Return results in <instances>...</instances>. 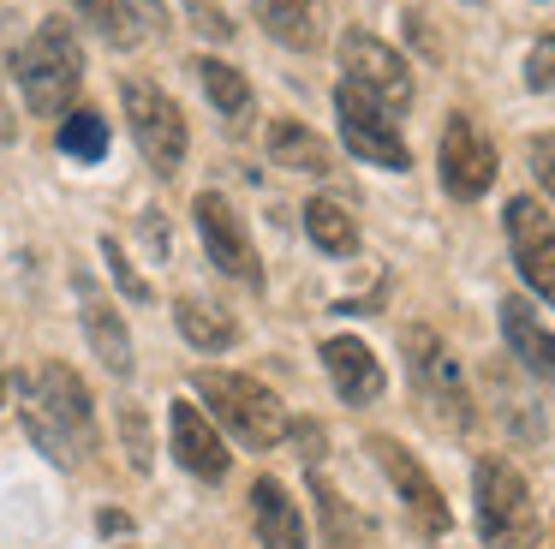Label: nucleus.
<instances>
[{
  "label": "nucleus",
  "instance_id": "1",
  "mask_svg": "<svg viewBox=\"0 0 555 549\" xmlns=\"http://www.w3.org/2000/svg\"><path fill=\"white\" fill-rule=\"evenodd\" d=\"M18 418H25V436L37 442L61 472H73V465L96 448L90 388L78 382L73 365H61V358H42L37 370L18 376Z\"/></svg>",
  "mask_w": 555,
  "mask_h": 549
},
{
  "label": "nucleus",
  "instance_id": "2",
  "mask_svg": "<svg viewBox=\"0 0 555 549\" xmlns=\"http://www.w3.org/2000/svg\"><path fill=\"white\" fill-rule=\"evenodd\" d=\"M13 72H18V90H25L30 114L37 119H66L73 102H78V84H85V48H78L73 24L42 18V30L18 48Z\"/></svg>",
  "mask_w": 555,
  "mask_h": 549
},
{
  "label": "nucleus",
  "instance_id": "3",
  "mask_svg": "<svg viewBox=\"0 0 555 549\" xmlns=\"http://www.w3.org/2000/svg\"><path fill=\"white\" fill-rule=\"evenodd\" d=\"M192 388H197V406H204L216 424H228L233 442H245V448H275V442L287 436V412H281V400L257 376H240V370H197Z\"/></svg>",
  "mask_w": 555,
  "mask_h": 549
},
{
  "label": "nucleus",
  "instance_id": "4",
  "mask_svg": "<svg viewBox=\"0 0 555 549\" xmlns=\"http://www.w3.org/2000/svg\"><path fill=\"white\" fill-rule=\"evenodd\" d=\"M478 537L483 549H538V501L502 454L478 460Z\"/></svg>",
  "mask_w": 555,
  "mask_h": 549
},
{
  "label": "nucleus",
  "instance_id": "5",
  "mask_svg": "<svg viewBox=\"0 0 555 549\" xmlns=\"http://www.w3.org/2000/svg\"><path fill=\"white\" fill-rule=\"evenodd\" d=\"M400 346H406V370H412V382H418L424 406H430L436 418H448L454 430H466L472 424V388H466L460 358L442 346V334L406 329V334H400Z\"/></svg>",
  "mask_w": 555,
  "mask_h": 549
},
{
  "label": "nucleus",
  "instance_id": "6",
  "mask_svg": "<svg viewBox=\"0 0 555 549\" xmlns=\"http://www.w3.org/2000/svg\"><path fill=\"white\" fill-rule=\"evenodd\" d=\"M120 102H126L132 138H138V150L150 155V167H156V174H180V162H185V114L150 78H126Z\"/></svg>",
  "mask_w": 555,
  "mask_h": 549
},
{
  "label": "nucleus",
  "instance_id": "7",
  "mask_svg": "<svg viewBox=\"0 0 555 549\" xmlns=\"http://www.w3.org/2000/svg\"><path fill=\"white\" fill-rule=\"evenodd\" d=\"M335 114H340V138H347V150L359 155V162H376V167H412V150L406 138L395 131V119H388V107L376 102V95H364L352 78L335 84Z\"/></svg>",
  "mask_w": 555,
  "mask_h": 549
},
{
  "label": "nucleus",
  "instance_id": "8",
  "mask_svg": "<svg viewBox=\"0 0 555 549\" xmlns=\"http://www.w3.org/2000/svg\"><path fill=\"white\" fill-rule=\"evenodd\" d=\"M340 72H347L364 95H376L388 114L412 107V72H406V60H400L383 36H371V30H347V36H340Z\"/></svg>",
  "mask_w": 555,
  "mask_h": 549
},
{
  "label": "nucleus",
  "instance_id": "9",
  "mask_svg": "<svg viewBox=\"0 0 555 549\" xmlns=\"http://www.w3.org/2000/svg\"><path fill=\"white\" fill-rule=\"evenodd\" d=\"M371 454H376V465L388 472V484H395V496H400V508H406V520L418 525L424 537H448L454 513H448V501H442V489H436V477L424 472V465L412 460V454L400 448L395 436H371Z\"/></svg>",
  "mask_w": 555,
  "mask_h": 549
},
{
  "label": "nucleus",
  "instance_id": "10",
  "mask_svg": "<svg viewBox=\"0 0 555 549\" xmlns=\"http://www.w3.org/2000/svg\"><path fill=\"white\" fill-rule=\"evenodd\" d=\"M192 215H197V233H204V245H209V263H216L221 274H233V281H245V286H263V263H257V245H251V233H245L240 209H233L228 197H216V191H204Z\"/></svg>",
  "mask_w": 555,
  "mask_h": 549
},
{
  "label": "nucleus",
  "instance_id": "11",
  "mask_svg": "<svg viewBox=\"0 0 555 549\" xmlns=\"http://www.w3.org/2000/svg\"><path fill=\"white\" fill-rule=\"evenodd\" d=\"M436 167H442L448 197L472 203V197H483V191L495 186V143L483 138L466 114H454L442 126V155H436Z\"/></svg>",
  "mask_w": 555,
  "mask_h": 549
},
{
  "label": "nucleus",
  "instance_id": "12",
  "mask_svg": "<svg viewBox=\"0 0 555 549\" xmlns=\"http://www.w3.org/2000/svg\"><path fill=\"white\" fill-rule=\"evenodd\" d=\"M507 245H514L519 274L538 286V298L555 305V221H550V209H543L538 197L507 203Z\"/></svg>",
  "mask_w": 555,
  "mask_h": 549
},
{
  "label": "nucleus",
  "instance_id": "13",
  "mask_svg": "<svg viewBox=\"0 0 555 549\" xmlns=\"http://www.w3.org/2000/svg\"><path fill=\"white\" fill-rule=\"evenodd\" d=\"M173 460L185 465L192 477H204V484H216V477H228V442H221L216 418L204 412L197 400H173Z\"/></svg>",
  "mask_w": 555,
  "mask_h": 549
},
{
  "label": "nucleus",
  "instance_id": "14",
  "mask_svg": "<svg viewBox=\"0 0 555 549\" xmlns=\"http://www.w3.org/2000/svg\"><path fill=\"white\" fill-rule=\"evenodd\" d=\"M323 365H328V382H335V394L347 406H371L376 394H383V365H376V353L364 341H352V334H335V341H323Z\"/></svg>",
  "mask_w": 555,
  "mask_h": 549
},
{
  "label": "nucleus",
  "instance_id": "15",
  "mask_svg": "<svg viewBox=\"0 0 555 549\" xmlns=\"http://www.w3.org/2000/svg\"><path fill=\"white\" fill-rule=\"evenodd\" d=\"M78 317H85V334H90L102 365H108L114 376H132V334H126L120 310H114L90 281H78Z\"/></svg>",
  "mask_w": 555,
  "mask_h": 549
},
{
  "label": "nucleus",
  "instance_id": "16",
  "mask_svg": "<svg viewBox=\"0 0 555 549\" xmlns=\"http://www.w3.org/2000/svg\"><path fill=\"white\" fill-rule=\"evenodd\" d=\"M502 334H507L514 358L531 370V376L555 382V334L538 322V310H531L526 298H502Z\"/></svg>",
  "mask_w": 555,
  "mask_h": 549
},
{
  "label": "nucleus",
  "instance_id": "17",
  "mask_svg": "<svg viewBox=\"0 0 555 549\" xmlns=\"http://www.w3.org/2000/svg\"><path fill=\"white\" fill-rule=\"evenodd\" d=\"M251 520H257V544L263 549H305V520L275 477L251 484Z\"/></svg>",
  "mask_w": 555,
  "mask_h": 549
},
{
  "label": "nucleus",
  "instance_id": "18",
  "mask_svg": "<svg viewBox=\"0 0 555 549\" xmlns=\"http://www.w3.org/2000/svg\"><path fill=\"white\" fill-rule=\"evenodd\" d=\"M269 155H275L281 167H293V174H328V167H335L328 143L317 138L305 119H275V126H269Z\"/></svg>",
  "mask_w": 555,
  "mask_h": 549
},
{
  "label": "nucleus",
  "instance_id": "19",
  "mask_svg": "<svg viewBox=\"0 0 555 549\" xmlns=\"http://www.w3.org/2000/svg\"><path fill=\"white\" fill-rule=\"evenodd\" d=\"M197 78H204V90H209V102L221 107V119H228L233 131H245L251 126V84H245V72H233L228 60H197Z\"/></svg>",
  "mask_w": 555,
  "mask_h": 549
},
{
  "label": "nucleus",
  "instance_id": "20",
  "mask_svg": "<svg viewBox=\"0 0 555 549\" xmlns=\"http://www.w3.org/2000/svg\"><path fill=\"white\" fill-rule=\"evenodd\" d=\"M311 489H317V513H323V544L328 549H364L371 544V520H364L359 508H347L323 472L311 477Z\"/></svg>",
  "mask_w": 555,
  "mask_h": 549
},
{
  "label": "nucleus",
  "instance_id": "21",
  "mask_svg": "<svg viewBox=\"0 0 555 549\" xmlns=\"http://www.w3.org/2000/svg\"><path fill=\"white\" fill-rule=\"evenodd\" d=\"M305 233H311L317 251H328V257H352V251H359V221H352L347 203H335V197L305 203Z\"/></svg>",
  "mask_w": 555,
  "mask_h": 549
},
{
  "label": "nucleus",
  "instance_id": "22",
  "mask_svg": "<svg viewBox=\"0 0 555 549\" xmlns=\"http://www.w3.org/2000/svg\"><path fill=\"white\" fill-rule=\"evenodd\" d=\"M173 322H180V334L197 346V353H221V346H233V317L221 305H209V298H180L173 305Z\"/></svg>",
  "mask_w": 555,
  "mask_h": 549
},
{
  "label": "nucleus",
  "instance_id": "23",
  "mask_svg": "<svg viewBox=\"0 0 555 549\" xmlns=\"http://www.w3.org/2000/svg\"><path fill=\"white\" fill-rule=\"evenodd\" d=\"M73 12L102 36L108 48H132L138 42V12L126 0H73Z\"/></svg>",
  "mask_w": 555,
  "mask_h": 549
},
{
  "label": "nucleus",
  "instance_id": "24",
  "mask_svg": "<svg viewBox=\"0 0 555 549\" xmlns=\"http://www.w3.org/2000/svg\"><path fill=\"white\" fill-rule=\"evenodd\" d=\"M61 150L73 155V162H102V155H108V119H102L96 107H73V114L61 119Z\"/></svg>",
  "mask_w": 555,
  "mask_h": 549
},
{
  "label": "nucleus",
  "instance_id": "25",
  "mask_svg": "<svg viewBox=\"0 0 555 549\" xmlns=\"http://www.w3.org/2000/svg\"><path fill=\"white\" fill-rule=\"evenodd\" d=\"M120 442H126V460L138 465V472H150V460H156V442H150V418H144V406H132L126 400L120 412Z\"/></svg>",
  "mask_w": 555,
  "mask_h": 549
},
{
  "label": "nucleus",
  "instance_id": "26",
  "mask_svg": "<svg viewBox=\"0 0 555 549\" xmlns=\"http://www.w3.org/2000/svg\"><path fill=\"white\" fill-rule=\"evenodd\" d=\"M102 263H108V274H114V286H120L126 298H138V305H150V281L126 263V251H120V239L114 233H102Z\"/></svg>",
  "mask_w": 555,
  "mask_h": 549
},
{
  "label": "nucleus",
  "instance_id": "27",
  "mask_svg": "<svg viewBox=\"0 0 555 549\" xmlns=\"http://www.w3.org/2000/svg\"><path fill=\"white\" fill-rule=\"evenodd\" d=\"M526 84H531V90H555V36H538V42H531Z\"/></svg>",
  "mask_w": 555,
  "mask_h": 549
},
{
  "label": "nucleus",
  "instance_id": "28",
  "mask_svg": "<svg viewBox=\"0 0 555 549\" xmlns=\"http://www.w3.org/2000/svg\"><path fill=\"white\" fill-rule=\"evenodd\" d=\"M185 12H192V24H197V30H204V36H216V42H228V36H233V24H228V12H216V7H204V0H192V7H185Z\"/></svg>",
  "mask_w": 555,
  "mask_h": 549
},
{
  "label": "nucleus",
  "instance_id": "29",
  "mask_svg": "<svg viewBox=\"0 0 555 549\" xmlns=\"http://www.w3.org/2000/svg\"><path fill=\"white\" fill-rule=\"evenodd\" d=\"M531 167H538L543 191L555 197V131H550V138H538V143H531Z\"/></svg>",
  "mask_w": 555,
  "mask_h": 549
},
{
  "label": "nucleus",
  "instance_id": "30",
  "mask_svg": "<svg viewBox=\"0 0 555 549\" xmlns=\"http://www.w3.org/2000/svg\"><path fill=\"white\" fill-rule=\"evenodd\" d=\"M13 138V114H7V95H0V143Z\"/></svg>",
  "mask_w": 555,
  "mask_h": 549
},
{
  "label": "nucleus",
  "instance_id": "31",
  "mask_svg": "<svg viewBox=\"0 0 555 549\" xmlns=\"http://www.w3.org/2000/svg\"><path fill=\"white\" fill-rule=\"evenodd\" d=\"M144 18H150V24H162V0H144Z\"/></svg>",
  "mask_w": 555,
  "mask_h": 549
},
{
  "label": "nucleus",
  "instance_id": "32",
  "mask_svg": "<svg viewBox=\"0 0 555 549\" xmlns=\"http://www.w3.org/2000/svg\"><path fill=\"white\" fill-rule=\"evenodd\" d=\"M287 7H311V12H317V0H287Z\"/></svg>",
  "mask_w": 555,
  "mask_h": 549
},
{
  "label": "nucleus",
  "instance_id": "33",
  "mask_svg": "<svg viewBox=\"0 0 555 549\" xmlns=\"http://www.w3.org/2000/svg\"><path fill=\"white\" fill-rule=\"evenodd\" d=\"M0 400H7V370H0Z\"/></svg>",
  "mask_w": 555,
  "mask_h": 549
}]
</instances>
